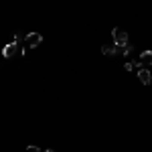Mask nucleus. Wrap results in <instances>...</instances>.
<instances>
[{"instance_id":"20e7f679","label":"nucleus","mask_w":152,"mask_h":152,"mask_svg":"<svg viewBox=\"0 0 152 152\" xmlns=\"http://www.w3.org/2000/svg\"><path fill=\"white\" fill-rule=\"evenodd\" d=\"M138 79H140L144 85H150L152 83V73L146 69V67H140V69H138Z\"/></svg>"},{"instance_id":"6e6552de","label":"nucleus","mask_w":152,"mask_h":152,"mask_svg":"<svg viewBox=\"0 0 152 152\" xmlns=\"http://www.w3.org/2000/svg\"><path fill=\"white\" fill-rule=\"evenodd\" d=\"M124 69H126V71H132V69H134V63H132V61L124 63Z\"/></svg>"},{"instance_id":"9d476101","label":"nucleus","mask_w":152,"mask_h":152,"mask_svg":"<svg viewBox=\"0 0 152 152\" xmlns=\"http://www.w3.org/2000/svg\"><path fill=\"white\" fill-rule=\"evenodd\" d=\"M26 152H39L37 146H26Z\"/></svg>"},{"instance_id":"f03ea898","label":"nucleus","mask_w":152,"mask_h":152,"mask_svg":"<svg viewBox=\"0 0 152 152\" xmlns=\"http://www.w3.org/2000/svg\"><path fill=\"white\" fill-rule=\"evenodd\" d=\"M18 53H20V43H8L6 47L2 49L4 59H12V57H16Z\"/></svg>"},{"instance_id":"423d86ee","label":"nucleus","mask_w":152,"mask_h":152,"mask_svg":"<svg viewBox=\"0 0 152 152\" xmlns=\"http://www.w3.org/2000/svg\"><path fill=\"white\" fill-rule=\"evenodd\" d=\"M102 53L107 55V57H116L118 55V45L116 43H114V45H104V47H102Z\"/></svg>"},{"instance_id":"1a4fd4ad","label":"nucleus","mask_w":152,"mask_h":152,"mask_svg":"<svg viewBox=\"0 0 152 152\" xmlns=\"http://www.w3.org/2000/svg\"><path fill=\"white\" fill-rule=\"evenodd\" d=\"M20 41H23V37L16 33V35H14V39H12V43H20Z\"/></svg>"},{"instance_id":"7ed1b4c3","label":"nucleus","mask_w":152,"mask_h":152,"mask_svg":"<svg viewBox=\"0 0 152 152\" xmlns=\"http://www.w3.org/2000/svg\"><path fill=\"white\" fill-rule=\"evenodd\" d=\"M112 37H114V43H116L118 47L128 45V33H126V31H122V28H114V31H112Z\"/></svg>"},{"instance_id":"9b49d317","label":"nucleus","mask_w":152,"mask_h":152,"mask_svg":"<svg viewBox=\"0 0 152 152\" xmlns=\"http://www.w3.org/2000/svg\"><path fill=\"white\" fill-rule=\"evenodd\" d=\"M45 152H55V150H45Z\"/></svg>"},{"instance_id":"f257e3e1","label":"nucleus","mask_w":152,"mask_h":152,"mask_svg":"<svg viewBox=\"0 0 152 152\" xmlns=\"http://www.w3.org/2000/svg\"><path fill=\"white\" fill-rule=\"evenodd\" d=\"M43 43V35L41 33H28V35L24 37V45L28 49H35V47H39Z\"/></svg>"},{"instance_id":"0eeeda50","label":"nucleus","mask_w":152,"mask_h":152,"mask_svg":"<svg viewBox=\"0 0 152 152\" xmlns=\"http://www.w3.org/2000/svg\"><path fill=\"white\" fill-rule=\"evenodd\" d=\"M130 53H132V45H122V47H118V55H124V57H128Z\"/></svg>"},{"instance_id":"39448f33","label":"nucleus","mask_w":152,"mask_h":152,"mask_svg":"<svg viewBox=\"0 0 152 152\" xmlns=\"http://www.w3.org/2000/svg\"><path fill=\"white\" fill-rule=\"evenodd\" d=\"M138 63H140L142 67L144 65H152V51H142L140 57H138Z\"/></svg>"}]
</instances>
